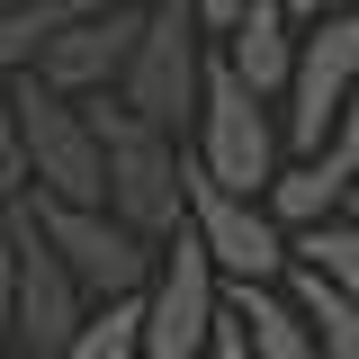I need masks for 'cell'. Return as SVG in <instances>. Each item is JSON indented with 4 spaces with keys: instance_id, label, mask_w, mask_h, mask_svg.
<instances>
[{
    "instance_id": "obj_1",
    "label": "cell",
    "mask_w": 359,
    "mask_h": 359,
    "mask_svg": "<svg viewBox=\"0 0 359 359\" xmlns=\"http://www.w3.org/2000/svg\"><path fill=\"white\" fill-rule=\"evenodd\" d=\"M81 126L99 144V162H108V216L135 224L144 243L180 233V153H171V135H153L144 117H126L117 90H90Z\"/></svg>"
},
{
    "instance_id": "obj_2",
    "label": "cell",
    "mask_w": 359,
    "mask_h": 359,
    "mask_svg": "<svg viewBox=\"0 0 359 359\" xmlns=\"http://www.w3.org/2000/svg\"><path fill=\"white\" fill-rule=\"evenodd\" d=\"M198 72H207V27L189 0H153L144 27H135V54L117 72V99L126 117H144L153 135H180L198 117Z\"/></svg>"
},
{
    "instance_id": "obj_3",
    "label": "cell",
    "mask_w": 359,
    "mask_h": 359,
    "mask_svg": "<svg viewBox=\"0 0 359 359\" xmlns=\"http://www.w3.org/2000/svg\"><path fill=\"white\" fill-rule=\"evenodd\" d=\"M9 117H18V153H27V189L63 198V207H108V162L81 126V99L45 90L36 72L9 81Z\"/></svg>"
},
{
    "instance_id": "obj_4",
    "label": "cell",
    "mask_w": 359,
    "mask_h": 359,
    "mask_svg": "<svg viewBox=\"0 0 359 359\" xmlns=\"http://www.w3.org/2000/svg\"><path fill=\"white\" fill-rule=\"evenodd\" d=\"M9 207L45 233V252L72 269L81 297H135V287L153 278V243H144L135 224H117L108 207H63V198H36V189H18Z\"/></svg>"
},
{
    "instance_id": "obj_5",
    "label": "cell",
    "mask_w": 359,
    "mask_h": 359,
    "mask_svg": "<svg viewBox=\"0 0 359 359\" xmlns=\"http://www.w3.org/2000/svg\"><path fill=\"white\" fill-rule=\"evenodd\" d=\"M198 171L216 180V189H233V198H261L269 180H278V135H269L261 99L224 72V54H207V72H198Z\"/></svg>"
},
{
    "instance_id": "obj_6",
    "label": "cell",
    "mask_w": 359,
    "mask_h": 359,
    "mask_svg": "<svg viewBox=\"0 0 359 359\" xmlns=\"http://www.w3.org/2000/svg\"><path fill=\"white\" fill-rule=\"evenodd\" d=\"M180 224L198 233V252H207L216 278H233V287H269V278L287 269V233L269 224V207H261V198L216 189L189 153H180Z\"/></svg>"
},
{
    "instance_id": "obj_7",
    "label": "cell",
    "mask_w": 359,
    "mask_h": 359,
    "mask_svg": "<svg viewBox=\"0 0 359 359\" xmlns=\"http://www.w3.org/2000/svg\"><path fill=\"white\" fill-rule=\"evenodd\" d=\"M0 233H9V341L27 359H54L72 332H81V314H90V297L72 287V269L45 252V233L18 207H0Z\"/></svg>"
},
{
    "instance_id": "obj_8",
    "label": "cell",
    "mask_w": 359,
    "mask_h": 359,
    "mask_svg": "<svg viewBox=\"0 0 359 359\" xmlns=\"http://www.w3.org/2000/svg\"><path fill=\"white\" fill-rule=\"evenodd\" d=\"M216 261L198 252V233L180 224L153 243V287H144V359H207L216 332Z\"/></svg>"
},
{
    "instance_id": "obj_9",
    "label": "cell",
    "mask_w": 359,
    "mask_h": 359,
    "mask_svg": "<svg viewBox=\"0 0 359 359\" xmlns=\"http://www.w3.org/2000/svg\"><path fill=\"white\" fill-rule=\"evenodd\" d=\"M351 99H359V18H314V36H297V63H287V144L323 153Z\"/></svg>"
},
{
    "instance_id": "obj_10",
    "label": "cell",
    "mask_w": 359,
    "mask_h": 359,
    "mask_svg": "<svg viewBox=\"0 0 359 359\" xmlns=\"http://www.w3.org/2000/svg\"><path fill=\"white\" fill-rule=\"evenodd\" d=\"M135 27H144V9H135V0H99L90 18H72L63 36L45 45L27 72H36L45 90H63V99L117 90V72H126V54H135Z\"/></svg>"
},
{
    "instance_id": "obj_11",
    "label": "cell",
    "mask_w": 359,
    "mask_h": 359,
    "mask_svg": "<svg viewBox=\"0 0 359 359\" xmlns=\"http://www.w3.org/2000/svg\"><path fill=\"white\" fill-rule=\"evenodd\" d=\"M351 180H359V99L332 117L323 153H306L297 171H278V180L261 189V198H269V224H323L341 198H351Z\"/></svg>"
},
{
    "instance_id": "obj_12",
    "label": "cell",
    "mask_w": 359,
    "mask_h": 359,
    "mask_svg": "<svg viewBox=\"0 0 359 359\" xmlns=\"http://www.w3.org/2000/svg\"><path fill=\"white\" fill-rule=\"evenodd\" d=\"M287 63H297V36H287V0H243V18L224 27V72L269 99V90H287Z\"/></svg>"
},
{
    "instance_id": "obj_13",
    "label": "cell",
    "mask_w": 359,
    "mask_h": 359,
    "mask_svg": "<svg viewBox=\"0 0 359 359\" xmlns=\"http://www.w3.org/2000/svg\"><path fill=\"white\" fill-rule=\"evenodd\" d=\"M233 323H243V351H252V359H314L306 314L278 306L269 287H243V297H233Z\"/></svg>"
},
{
    "instance_id": "obj_14",
    "label": "cell",
    "mask_w": 359,
    "mask_h": 359,
    "mask_svg": "<svg viewBox=\"0 0 359 359\" xmlns=\"http://www.w3.org/2000/svg\"><path fill=\"white\" fill-rule=\"evenodd\" d=\"M54 359H144V287L135 297H108L99 314H81V332Z\"/></svg>"
},
{
    "instance_id": "obj_15",
    "label": "cell",
    "mask_w": 359,
    "mask_h": 359,
    "mask_svg": "<svg viewBox=\"0 0 359 359\" xmlns=\"http://www.w3.org/2000/svg\"><path fill=\"white\" fill-rule=\"evenodd\" d=\"M297 314H306V332H314V359H359V306L332 297L314 269H297Z\"/></svg>"
},
{
    "instance_id": "obj_16",
    "label": "cell",
    "mask_w": 359,
    "mask_h": 359,
    "mask_svg": "<svg viewBox=\"0 0 359 359\" xmlns=\"http://www.w3.org/2000/svg\"><path fill=\"white\" fill-rule=\"evenodd\" d=\"M306 269L332 287V297H351L359 306V216H323V224H306Z\"/></svg>"
},
{
    "instance_id": "obj_17",
    "label": "cell",
    "mask_w": 359,
    "mask_h": 359,
    "mask_svg": "<svg viewBox=\"0 0 359 359\" xmlns=\"http://www.w3.org/2000/svg\"><path fill=\"white\" fill-rule=\"evenodd\" d=\"M27 189V153H18V117H9V81H0V207Z\"/></svg>"
},
{
    "instance_id": "obj_18",
    "label": "cell",
    "mask_w": 359,
    "mask_h": 359,
    "mask_svg": "<svg viewBox=\"0 0 359 359\" xmlns=\"http://www.w3.org/2000/svg\"><path fill=\"white\" fill-rule=\"evenodd\" d=\"M207 359H252V351H243V323H233V314H216V332H207Z\"/></svg>"
},
{
    "instance_id": "obj_19",
    "label": "cell",
    "mask_w": 359,
    "mask_h": 359,
    "mask_svg": "<svg viewBox=\"0 0 359 359\" xmlns=\"http://www.w3.org/2000/svg\"><path fill=\"white\" fill-rule=\"evenodd\" d=\"M189 9H198V27H216V36L243 18V0H189Z\"/></svg>"
},
{
    "instance_id": "obj_20",
    "label": "cell",
    "mask_w": 359,
    "mask_h": 359,
    "mask_svg": "<svg viewBox=\"0 0 359 359\" xmlns=\"http://www.w3.org/2000/svg\"><path fill=\"white\" fill-rule=\"evenodd\" d=\"M287 18H359V0H287Z\"/></svg>"
},
{
    "instance_id": "obj_21",
    "label": "cell",
    "mask_w": 359,
    "mask_h": 359,
    "mask_svg": "<svg viewBox=\"0 0 359 359\" xmlns=\"http://www.w3.org/2000/svg\"><path fill=\"white\" fill-rule=\"evenodd\" d=\"M0 351H9V233H0Z\"/></svg>"
},
{
    "instance_id": "obj_22",
    "label": "cell",
    "mask_w": 359,
    "mask_h": 359,
    "mask_svg": "<svg viewBox=\"0 0 359 359\" xmlns=\"http://www.w3.org/2000/svg\"><path fill=\"white\" fill-rule=\"evenodd\" d=\"M341 207H351V216H359V180H351V198H341Z\"/></svg>"
},
{
    "instance_id": "obj_23",
    "label": "cell",
    "mask_w": 359,
    "mask_h": 359,
    "mask_svg": "<svg viewBox=\"0 0 359 359\" xmlns=\"http://www.w3.org/2000/svg\"><path fill=\"white\" fill-rule=\"evenodd\" d=\"M135 9H153V0H135Z\"/></svg>"
},
{
    "instance_id": "obj_24",
    "label": "cell",
    "mask_w": 359,
    "mask_h": 359,
    "mask_svg": "<svg viewBox=\"0 0 359 359\" xmlns=\"http://www.w3.org/2000/svg\"><path fill=\"white\" fill-rule=\"evenodd\" d=\"M0 9H9V0H0Z\"/></svg>"
},
{
    "instance_id": "obj_25",
    "label": "cell",
    "mask_w": 359,
    "mask_h": 359,
    "mask_svg": "<svg viewBox=\"0 0 359 359\" xmlns=\"http://www.w3.org/2000/svg\"><path fill=\"white\" fill-rule=\"evenodd\" d=\"M0 359H9V351H0Z\"/></svg>"
}]
</instances>
